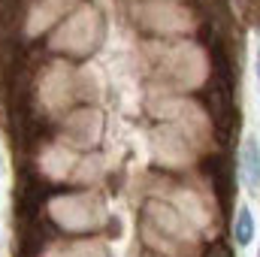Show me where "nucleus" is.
<instances>
[{
    "label": "nucleus",
    "instance_id": "20e7f679",
    "mask_svg": "<svg viewBox=\"0 0 260 257\" xmlns=\"http://www.w3.org/2000/svg\"><path fill=\"white\" fill-rule=\"evenodd\" d=\"M254 76H257V82H260V46H257V55H254Z\"/></svg>",
    "mask_w": 260,
    "mask_h": 257
},
{
    "label": "nucleus",
    "instance_id": "39448f33",
    "mask_svg": "<svg viewBox=\"0 0 260 257\" xmlns=\"http://www.w3.org/2000/svg\"><path fill=\"white\" fill-rule=\"evenodd\" d=\"M257 257H260V254H257Z\"/></svg>",
    "mask_w": 260,
    "mask_h": 257
},
{
    "label": "nucleus",
    "instance_id": "7ed1b4c3",
    "mask_svg": "<svg viewBox=\"0 0 260 257\" xmlns=\"http://www.w3.org/2000/svg\"><path fill=\"white\" fill-rule=\"evenodd\" d=\"M206 257H233V251H230L227 245L215 242V245H209V251H206Z\"/></svg>",
    "mask_w": 260,
    "mask_h": 257
},
{
    "label": "nucleus",
    "instance_id": "f257e3e1",
    "mask_svg": "<svg viewBox=\"0 0 260 257\" xmlns=\"http://www.w3.org/2000/svg\"><path fill=\"white\" fill-rule=\"evenodd\" d=\"M239 160H242V182H245V188L251 194H257L260 191V142H257V136H245Z\"/></svg>",
    "mask_w": 260,
    "mask_h": 257
},
{
    "label": "nucleus",
    "instance_id": "f03ea898",
    "mask_svg": "<svg viewBox=\"0 0 260 257\" xmlns=\"http://www.w3.org/2000/svg\"><path fill=\"white\" fill-rule=\"evenodd\" d=\"M254 233H257V224H254L251 206H248V203H242V206L236 209V221H233V239H236V245H239V248H245V245H251Z\"/></svg>",
    "mask_w": 260,
    "mask_h": 257
}]
</instances>
